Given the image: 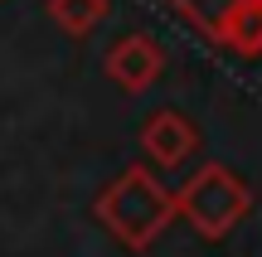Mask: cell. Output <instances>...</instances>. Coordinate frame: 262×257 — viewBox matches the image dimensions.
Returning a JSON list of instances; mask_svg holds the SVG:
<instances>
[{
	"mask_svg": "<svg viewBox=\"0 0 262 257\" xmlns=\"http://www.w3.org/2000/svg\"><path fill=\"white\" fill-rule=\"evenodd\" d=\"M97 219L107 223V233H117V243H126L131 252L150 248L156 233L175 219V194H165L156 184V175L146 165H131L117 184H107L97 199Z\"/></svg>",
	"mask_w": 262,
	"mask_h": 257,
	"instance_id": "obj_1",
	"label": "cell"
},
{
	"mask_svg": "<svg viewBox=\"0 0 262 257\" xmlns=\"http://www.w3.org/2000/svg\"><path fill=\"white\" fill-rule=\"evenodd\" d=\"M248 209H253L248 184L238 180L233 170H224V165H204V170L175 194V214H185V219L194 223V233L209 238V243H219Z\"/></svg>",
	"mask_w": 262,
	"mask_h": 257,
	"instance_id": "obj_2",
	"label": "cell"
},
{
	"mask_svg": "<svg viewBox=\"0 0 262 257\" xmlns=\"http://www.w3.org/2000/svg\"><path fill=\"white\" fill-rule=\"evenodd\" d=\"M160 73V44L150 34H126L122 44L107 54V78L126 92H146Z\"/></svg>",
	"mask_w": 262,
	"mask_h": 257,
	"instance_id": "obj_3",
	"label": "cell"
},
{
	"mask_svg": "<svg viewBox=\"0 0 262 257\" xmlns=\"http://www.w3.org/2000/svg\"><path fill=\"white\" fill-rule=\"evenodd\" d=\"M141 146H146V155L156 165H185L194 155V146H199V131L180 112H156L141 126Z\"/></svg>",
	"mask_w": 262,
	"mask_h": 257,
	"instance_id": "obj_4",
	"label": "cell"
},
{
	"mask_svg": "<svg viewBox=\"0 0 262 257\" xmlns=\"http://www.w3.org/2000/svg\"><path fill=\"white\" fill-rule=\"evenodd\" d=\"M214 44L238 49V54H262V0H238V5L224 15Z\"/></svg>",
	"mask_w": 262,
	"mask_h": 257,
	"instance_id": "obj_5",
	"label": "cell"
},
{
	"mask_svg": "<svg viewBox=\"0 0 262 257\" xmlns=\"http://www.w3.org/2000/svg\"><path fill=\"white\" fill-rule=\"evenodd\" d=\"M49 15H54L58 29H68V34H93L97 25L107 19V0H49Z\"/></svg>",
	"mask_w": 262,
	"mask_h": 257,
	"instance_id": "obj_6",
	"label": "cell"
},
{
	"mask_svg": "<svg viewBox=\"0 0 262 257\" xmlns=\"http://www.w3.org/2000/svg\"><path fill=\"white\" fill-rule=\"evenodd\" d=\"M170 5H175L180 15L189 19V25H199L209 39H214V34H219V25H224V15L238 5V0H170Z\"/></svg>",
	"mask_w": 262,
	"mask_h": 257,
	"instance_id": "obj_7",
	"label": "cell"
}]
</instances>
